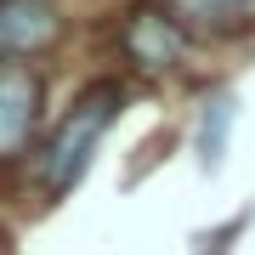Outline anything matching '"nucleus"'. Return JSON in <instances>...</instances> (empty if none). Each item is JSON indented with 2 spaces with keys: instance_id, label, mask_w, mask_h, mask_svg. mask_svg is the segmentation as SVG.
<instances>
[{
  "instance_id": "nucleus-1",
  "label": "nucleus",
  "mask_w": 255,
  "mask_h": 255,
  "mask_svg": "<svg viewBox=\"0 0 255 255\" xmlns=\"http://www.w3.org/2000/svg\"><path fill=\"white\" fill-rule=\"evenodd\" d=\"M119 102H125V91H119L114 80H102V85H91V91H80V102L57 119V130H51V142H46V159H40V182H46L51 199L68 193L85 176L97 142L108 136V125L119 119Z\"/></svg>"
},
{
  "instance_id": "nucleus-2",
  "label": "nucleus",
  "mask_w": 255,
  "mask_h": 255,
  "mask_svg": "<svg viewBox=\"0 0 255 255\" xmlns=\"http://www.w3.org/2000/svg\"><path fill=\"white\" fill-rule=\"evenodd\" d=\"M40 125V80L28 68H0V159H17Z\"/></svg>"
},
{
  "instance_id": "nucleus-3",
  "label": "nucleus",
  "mask_w": 255,
  "mask_h": 255,
  "mask_svg": "<svg viewBox=\"0 0 255 255\" xmlns=\"http://www.w3.org/2000/svg\"><path fill=\"white\" fill-rule=\"evenodd\" d=\"M182 51H187V34L164 17V11H136V17L125 23V57L136 68L164 74V68L182 63Z\"/></svg>"
},
{
  "instance_id": "nucleus-4",
  "label": "nucleus",
  "mask_w": 255,
  "mask_h": 255,
  "mask_svg": "<svg viewBox=\"0 0 255 255\" xmlns=\"http://www.w3.org/2000/svg\"><path fill=\"white\" fill-rule=\"evenodd\" d=\"M57 40L51 0H0V57H28Z\"/></svg>"
},
{
  "instance_id": "nucleus-5",
  "label": "nucleus",
  "mask_w": 255,
  "mask_h": 255,
  "mask_svg": "<svg viewBox=\"0 0 255 255\" xmlns=\"http://www.w3.org/2000/svg\"><path fill=\"white\" fill-rule=\"evenodd\" d=\"M233 119H238V97H233V91H210V97H204L199 130H193V153H199L204 170H216V164H221L227 136H233Z\"/></svg>"
},
{
  "instance_id": "nucleus-6",
  "label": "nucleus",
  "mask_w": 255,
  "mask_h": 255,
  "mask_svg": "<svg viewBox=\"0 0 255 255\" xmlns=\"http://www.w3.org/2000/svg\"><path fill=\"white\" fill-rule=\"evenodd\" d=\"M176 6H182L187 17H199V23H233L238 11L255 6V0H176Z\"/></svg>"
},
{
  "instance_id": "nucleus-7",
  "label": "nucleus",
  "mask_w": 255,
  "mask_h": 255,
  "mask_svg": "<svg viewBox=\"0 0 255 255\" xmlns=\"http://www.w3.org/2000/svg\"><path fill=\"white\" fill-rule=\"evenodd\" d=\"M0 255H11V238H6V233H0Z\"/></svg>"
}]
</instances>
